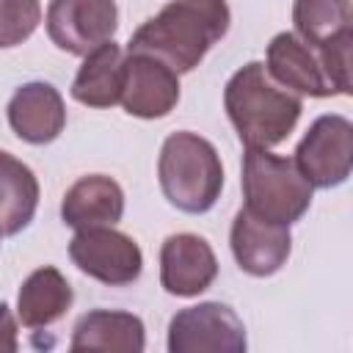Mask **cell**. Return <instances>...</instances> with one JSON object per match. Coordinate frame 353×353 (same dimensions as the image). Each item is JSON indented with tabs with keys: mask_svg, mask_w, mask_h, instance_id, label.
I'll list each match as a JSON object with an SVG mask.
<instances>
[{
	"mask_svg": "<svg viewBox=\"0 0 353 353\" xmlns=\"http://www.w3.org/2000/svg\"><path fill=\"white\" fill-rule=\"evenodd\" d=\"M124 110L138 119H163L179 102V77L163 61L141 52H127L124 58Z\"/></svg>",
	"mask_w": 353,
	"mask_h": 353,
	"instance_id": "obj_9",
	"label": "cell"
},
{
	"mask_svg": "<svg viewBox=\"0 0 353 353\" xmlns=\"http://www.w3.org/2000/svg\"><path fill=\"white\" fill-rule=\"evenodd\" d=\"M83 58L85 61L72 83V97L88 108H113L121 99V85H124L121 47L110 39Z\"/></svg>",
	"mask_w": 353,
	"mask_h": 353,
	"instance_id": "obj_16",
	"label": "cell"
},
{
	"mask_svg": "<svg viewBox=\"0 0 353 353\" xmlns=\"http://www.w3.org/2000/svg\"><path fill=\"white\" fill-rule=\"evenodd\" d=\"M39 179L8 152H0V234H19L36 215Z\"/></svg>",
	"mask_w": 353,
	"mask_h": 353,
	"instance_id": "obj_18",
	"label": "cell"
},
{
	"mask_svg": "<svg viewBox=\"0 0 353 353\" xmlns=\"http://www.w3.org/2000/svg\"><path fill=\"white\" fill-rule=\"evenodd\" d=\"M69 256L85 276L110 287L132 284L143 268L138 243L130 234L116 232L113 226L77 229L69 243Z\"/></svg>",
	"mask_w": 353,
	"mask_h": 353,
	"instance_id": "obj_6",
	"label": "cell"
},
{
	"mask_svg": "<svg viewBox=\"0 0 353 353\" xmlns=\"http://www.w3.org/2000/svg\"><path fill=\"white\" fill-rule=\"evenodd\" d=\"M124 215V190L105 174L80 176L61 201V218L72 229L116 226Z\"/></svg>",
	"mask_w": 353,
	"mask_h": 353,
	"instance_id": "obj_14",
	"label": "cell"
},
{
	"mask_svg": "<svg viewBox=\"0 0 353 353\" xmlns=\"http://www.w3.org/2000/svg\"><path fill=\"white\" fill-rule=\"evenodd\" d=\"M218 276V259L210 243L199 234L182 232L165 237L160 248V284L176 298L204 292Z\"/></svg>",
	"mask_w": 353,
	"mask_h": 353,
	"instance_id": "obj_11",
	"label": "cell"
},
{
	"mask_svg": "<svg viewBox=\"0 0 353 353\" xmlns=\"http://www.w3.org/2000/svg\"><path fill=\"white\" fill-rule=\"evenodd\" d=\"M17 350V320L6 303H0V353Z\"/></svg>",
	"mask_w": 353,
	"mask_h": 353,
	"instance_id": "obj_21",
	"label": "cell"
},
{
	"mask_svg": "<svg viewBox=\"0 0 353 353\" xmlns=\"http://www.w3.org/2000/svg\"><path fill=\"white\" fill-rule=\"evenodd\" d=\"M223 105L245 149H270L281 143L303 110L301 97L276 83L259 61L245 63L229 77Z\"/></svg>",
	"mask_w": 353,
	"mask_h": 353,
	"instance_id": "obj_2",
	"label": "cell"
},
{
	"mask_svg": "<svg viewBox=\"0 0 353 353\" xmlns=\"http://www.w3.org/2000/svg\"><path fill=\"white\" fill-rule=\"evenodd\" d=\"M157 176L165 199L190 215L215 207L223 188V165L215 146L196 132H174L165 138L157 160Z\"/></svg>",
	"mask_w": 353,
	"mask_h": 353,
	"instance_id": "obj_3",
	"label": "cell"
},
{
	"mask_svg": "<svg viewBox=\"0 0 353 353\" xmlns=\"http://www.w3.org/2000/svg\"><path fill=\"white\" fill-rule=\"evenodd\" d=\"M72 306V287L52 265L33 270L17 295V317L25 328H44L61 320Z\"/></svg>",
	"mask_w": 353,
	"mask_h": 353,
	"instance_id": "obj_17",
	"label": "cell"
},
{
	"mask_svg": "<svg viewBox=\"0 0 353 353\" xmlns=\"http://www.w3.org/2000/svg\"><path fill=\"white\" fill-rule=\"evenodd\" d=\"M41 22L39 0H0V47H17Z\"/></svg>",
	"mask_w": 353,
	"mask_h": 353,
	"instance_id": "obj_20",
	"label": "cell"
},
{
	"mask_svg": "<svg viewBox=\"0 0 353 353\" xmlns=\"http://www.w3.org/2000/svg\"><path fill=\"white\" fill-rule=\"evenodd\" d=\"M229 243H232V254L240 270H245L248 276H259V279L281 270V265L290 259V251H292L290 226L265 221L248 212L245 207L232 221Z\"/></svg>",
	"mask_w": 353,
	"mask_h": 353,
	"instance_id": "obj_10",
	"label": "cell"
},
{
	"mask_svg": "<svg viewBox=\"0 0 353 353\" xmlns=\"http://www.w3.org/2000/svg\"><path fill=\"white\" fill-rule=\"evenodd\" d=\"M229 22L226 0H171L130 36L127 52L152 55L182 74L196 69L210 47L226 36Z\"/></svg>",
	"mask_w": 353,
	"mask_h": 353,
	"instance_id": "obj_1",
	"label": "cell"
},
{
	"mask_svg": "<svg viewBox=\"0 0 353 353\" xmlns=\"http://www.w3.org/2000/svg\"><path fill=\"white\" fill-rule=\"evenodd\" d=\"M0 237H3V234H0Z\"/></svg>",
	"mask_w": 353,
	"mask_h": 353,
	"instance_id": "obj_22",
	"label": "cell"
},
{
	"mask_svg": "<svg viewBox=\"0 0 353 353\" xmlns=\"http://www.w3.org/2000/svg\"><path fill=\"white\" fill-rule=\"evenodd\" d=\"M295 165L312 188H336L350 176L353 124L345 116H320L295 149Z\"/></svg>",
	"mask_w": 353,
	"mask_h": 353,
	"instance_id": "obj_7",
	"label": "cell"
},
{
	"mask_svg": "<svg viewBox=\"0 0 353 353\" xmlns=\"http://www.w3.org/2000/svg\"><path fill=\"white\" fill-rule=\"evenodd\" d=\"M171 353H243V320L226 303L207 301L176 312L168 323Z\"/></svg>",
	"mask_w": 353,
	"mask_h": 353,
	"instance_id": "obj_5",
	"label": "cell"
},
{
	"mask_svg": "<svg viewBox=\"0 0 353 353\" xmlns=\"http://www.w3.org/2000/svg\"><path fill=\"white\" fill-rule=\"evenodd\" d=\"M312 185L295 165V160L270 154L268 149H245L243 157V196L245 210L273 221L295 223L312 204Z\"/></svg>",
	"mask_w": 353,
	"mask_h": 353,
	"instance_id": "obj_4",
	"label": "cell"
},
{
	"mask_svg": "<svg viewBox=\"0 0 353 353\" xmlns=\"http://www.w3.org/2000/svg\"><path fill=\"white\" fill-rule=\"evenodd\" d=\"M116 25V0H50L47 8V33L52 44L72 55H88L110 41Z\"/></svg>",
	"mask_w": 353,
	"mask_h": 353,
	"instance_id": "obj_8",
	"label": "cell"
},
{
	"mask_svg": "<svg viewBox=\"0 0 353 353\" xmlns=\"http://www.w3.org/2000/svg\"><path fill=\"white\" fill-rule=\"evenodd\" d=\"M292 22L298 39L309 47H323L325 41L350 33L353 8L350 0H295Z\"/></svg>",
	"mask_w": 353,
	"mask_h": 353,
	"instance_id": "obj_19",
	"label": "cell"
},
{
	"mask_svg": "<svg viewBox=\"0 0 353 353\" xmlns=\"http://www.w3.org/2000/svg\"><path fill=\"white\" fill-rule=\"evenodd\" d=\"M146 345L141 317L130 312L94 309L83 314L72 334V350H119V353H141Z\"/></svg>",
	"mask_w": 353,
	"mask_h": 353,
	"instance_id": "obj_15",
	"label": "cell"
},
{
	"mask_svg": "<svg viewBox=\"0 0 353 353\" xmlns=\"http://www.w3.org/2000/svg\"><path fill=\"white\" fill-rule=\"evenodd\" d=\"M6 110L17 138L33 146L52 143L66 124L63 97L50 83H25L14 91Z\"/></svg>",
	"mask_w": 353,
	"mask_h": 353,
	"instance_id": "obj_12",
	"label": "cell"
},
{
	"mask_svg": "<svg viewBox=\"0 0 353 353\" xmlns=\"http://www.w3.org/2000/svg\"><path fill=\"white\" fill-rule=\"evenodd\" d=\"M265 69L276 83L295 91L298 97H334V85L328 83L320 55L295 33H279L268 44Z\"/></svg>",
	"mask_w": 353,
	"mask_h": 353,
	"instance_id": "obj_13",
	"label": "cell"
}]
</instances>
